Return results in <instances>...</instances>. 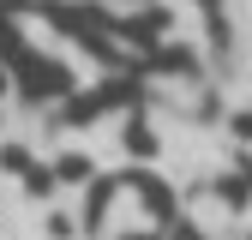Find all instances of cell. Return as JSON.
I'll use <instances>...</instances> for the list:
<instances>
[{
  "instance_id": "6da1fadb",
  "label": "cell",
  "mask_w": 252,
  "mask_h": 240,
  "mask_svg": "<svg viewBox=\"0 0 252 240\" xmlns=\"http://www.w3.org/2000/svg\"><path fill=\"white\" fill-rule=\"evenodd\" d=\"M12 84L30 102H72V72L60 60H42V54H18L12 60Z\"/></svg>"
},
{
  "instance_id": "7a4b0ae2",
  "label": "cell",
  "mask_w": 252,
  "mask_h": 240,
  "mask_svg": "<svg viewBox=\"0 0 252 240\" xmlns=\"http://www.w3.org/2000/svg\"><path fill=\"white\" fill-rule=\"evenodd\" d=\"M126 150H132V156H150V150H156V138H150V126H144V114L126 120Z\"/></svg>"
},
{
  "instance_id": "3957f363",
  "label": "cell",
  "mask_w": 252,
  "mask_h": 240,
  "mask_svg": "<svg viewBox=\"0 0 252 240\" xmlns=\"http://www.w3.org/2000/svg\"><path fill=\"white\" fill-rule=\"evenodd\" d=\"M0 168H6L12 180H24L30 168H36V162H30V150H18V144H6V150H0Z\"/></svg>"
},
{
  "instance_id": "277c9868",
  "label": "cell",
  "mask_w": 252,
  "mask_h": 240,
  "mask_svg": "<svg viewBox=\"0 0 252 240\" xmlns=\"http://www.w3.org/2000/svg\"><path fill=\"white\" fill-rule=\"evenodd\" d=\"M54 174H60V180H90V156H60Z\"/></svg>"
},
{
  "instance_id": "5b68a950",
  "label": "cell",
  "mask_w": 252,
  "mask_h": 240,
  "mask_svg": "<svg viewBox=\"0 0 252 240\" xmlns=\"http://www.w3.org/2000/svg\"><path fill=\"white\" fill-rule=\"evenodd\" d=\"M234 138H252V108H246V114H234Z\"/></svg>"
},
{
  "instance_id": "8992f818",
  "label": "cell",
  "mask_w": 252,
  "mask_h": 240,
  "mask_svg": "<svg viewBox=\"0 0 252 240\" xmlns=\"http://www.w3.org/2000/svg\"><path fill=\"white\" fill-rule=\"evenodd\" d=\"M6 90H18V84H12V72H6V60H0V96H6Z\"/></svg>"
},
{
  "instance_id": "52a82bcc",
  "label": "cell",
  "mask_w": 252,
  "mask_h": 240,
  "mask_svg": "<svg viewBox=\"0 0 252 240\" xmlns=\"http://www.w3.org/2000/svg\"><path fill=\"white\" fill-rule=\"evenodd\" d=\"M198 6H204V12H216V0H198Z\"/></svg>"
}]
</instances>
